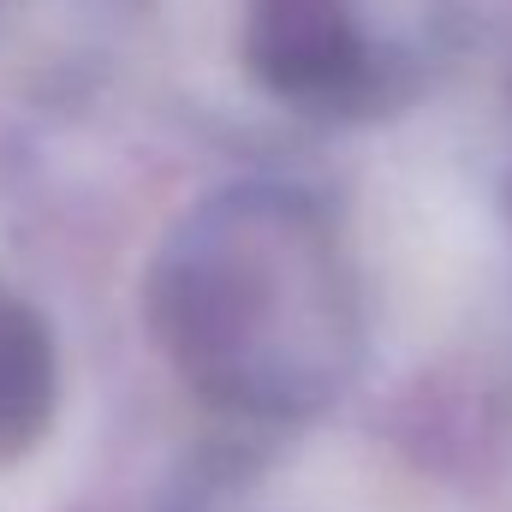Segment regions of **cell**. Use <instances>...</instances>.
<instances>
[{"label": "cell", "mask_w": 512, "mask_h": 512, "mask_svg": "<svg viewBox=\"0 0 512 512\" xmlns=\"http://www.w3.org/2000/svg\"><path fill=\"white\" fill-rule=\"evenodd\" d=\"M251 60L280 96L316 108H346L370 72L346 0H251Z\"/></svg>", "instance_id": "1"}, {"label": "cell", "mask_w": 512, "mask_h": 512, "mask_svg": "<svg viewBox=\"0 0 512 512\" xmlns=\"http://www.w3.org/2000/svg\"><path fill=\"white\" fill-rule=\"evenodd\" d=\"M54 405V352L48 334L0 298V453L24 447Z\"/></svg>", "instance_id": "2"}]
</instances>
